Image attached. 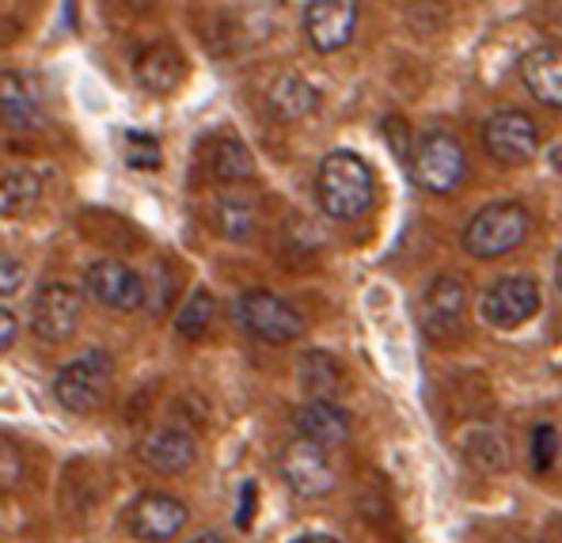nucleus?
<instances>
[{"label": "nucleus", "mask_w": 562, "mask_h": 543, "mask_svg": "<svg viewBox=\"0 0 562 543\" xmlns=\"http://www.w3.org/2000/svg\"><path fill=\"white\" fill-rule=\"evenodd\" d=\"M296 381H301V388L308 392V399H330V403H335V395L342 392V384H346V373H342V365L330 358V353L308 350L301 358V369H296Z\"/></svg>", "instance_id": "6ab92c4d"}, {"label": "nucleus", "mask_w": 562, "mask_h": 543, "mask_svg": "<svg viewBox=\"0 0 562 543\" xmlns=\"http://www.w3.org/2000/svg\"><path fill=\"white\" fill-rule=\"evenodd\" d=\"M15 327H20V324H15L12 308H4V312H0V350H4V353L15 346Z\"/></svg>", "instance_id": "c756f323"}, {"label": "nucleus", "mask_w": 562, "mask_h": 543, "mask_svg": "<svg viewBox=\"0 0 562 543\" xmlns=\"http://www.w3.org/2000/svg\"><path fill=\"white\" fill-rule=\"evenodd\" d=\"M205 171H210L213 183L236 186L251 179V152L236 142V137H217L205 148Z\"/></svg>", "instance_id": "aec40b11"}, {"label": "nucleus", "mask_w": 562, "mask_h": 543, "mask_svg": "<svg viewBox=\"0 0 562 543\" xmlns=\"http://www.w3.org/2000/svg\"><path fill=\"white\" fill-rule=\"evenodd\" d=\"M213 296L210 290H194L183 301V308H179V316H176V331L183 335V339H202L205 335V327L213 324Z\"/></svg>", "instance_id": "393cba45"}, {"label": "nucleus", "mask_w": 562, "mask_h": 543, "mask_svg": "<svg viewBox=\"0 0 562 543\" xmlns=\"http://www.w3.org/2000/svg\"><path fill=\"white\" fill-rule=\"evenodd\" d=\"M20 472H23L20 452H15L12 441H4V444H0V483H4V490L20 483Z\"/></svg>", "instance_id": "cd10ccee"}, {"label": "nucleus", "mask_w": 562, "mask_h": 543, "mask_svg": "<svg viewBox=\"0 0 562 543\" xmlns=\"http://www.w3.org/2000/svg\"><path fill=\"white\" fill-rule=\"evenodd\" d=\"M509 543H543V540H509Z\"/></svg>", "instance_id": "f704fd0d"}, {"label": "nucleus", "mask_w": 562, "mask_h": 543, "mask_svg": "<svg viewBox=\"0 0 562 543\" xmlns=\"http://www.w3.org/2000/svg\"><path fill=\"white\" fill-rule=\"evenodd\" d=\"M358 31V0H308L304 8V35L319 54H335Z\"/></svg>", "instance_id": "4468645a"}, {"label": "nucleus", "mask_w": 562, "mask_h": 543, "mask_svg": "<svg viewBox=\"0 0 562 543\" xmlns=\"http://www.w3.org/2000/svg\"><path fill=\"white\" fill-rule=\"evenodd\" d=\"M532 217L520 202H491L468 220L464 251L471 259H502L525 244Z\"/></svg>", "instance_id": "20e7f679"}, {"label": "nucleus", "mask_w": 562, "mask_h": 543, "mask_svg": "<svg viewBox=\"0 0 562 543\" xmlns=\"http://www.w3.org/2000/svg\"><path fill=\"white\" fill-rule=\"evenodd\" d=\"M0 106H4L8 129L38 126V103H35V95H31V88L23 84V77H15V72L0 77Z\"/></svg>", "instance_id": "412c9836"}, {"label": "nucleus", "mask_w": 562, "mask_h": 543, "mask_svg": "<svg viewBox=\"0 0 562 543\" xmlns=\"http://www.w3.org/2000/svg\"><path fill=\"white\" fill-rule=\"evenodd\" d=\"M80 293L65 282L38 285L35 301H31V331L43 342H69L80 327Z\"/></svg>", "instance_id": "6e6552de"}, {"label": "nucleus", "mask_w": 562, "mask_h": 543, "mask_svg": "<svg viewBox=\"0 0 562 543\" xmlns=\"http://www.w3.org/2000/svg\"><path fill=\"white\" fill-rule=\"evenodd\" d=\"M130 163L134 168H156L160 163V145L148 134H130Z\"/></svg>", "instance_id": "bb28decb"}, {"label": "nucleus", "mask_w": 562, "mask_h": 543, "mask_svg": "<svg viewBox=\"0 0 562 543\" xmlns=\"http://www.w3.org/2000/svg\"><path fill=\"white\" fill-rule=\"evenodd\" d=\"M114 384V361L106 350H88L77 361L57 369L54 376V399L69 415H92L106 403Z\"/></svg>", "instance_id": "7ed1b4c3"}, {"label": "nucleus", "mask_w": 562, "mask_h": 543, "mask_svg": "<svg viewBox=\"0 0 562 543\" xmlns=\"http://www.w3.org/2000/svg\"><path fill=\"white\" fill-rule=\"evenodd\" d=\"M278 472L296 498H324L338 483V472L330 464V449H319V444L304 438H293L281 449Z\"/></svg>", "instance_id": "0eeeda50"}, {"label": "nucleus", "mask_w": 562, "mask_h": 543, "mask_svg": "<svg viewBox=\"0 0 562 543\" xmlns=\"http://www.w3.org/2000/svg\"><path fill=\"white\" fill-rule=\"evenodd\" d=\"M559 456V433L551 422H540L532 430V438H528V464H532L536 475H548L551 464H555Z\"/></svg>", "instance_id": "a878e982"}, {"label": "nucleus", "mask_w": 562, "mask_h": 543, "mask_svg": "<svg viewBox=\"0 0 562 543\" xmlns=\"http://www.w3.org/2000/svg\"><path fill=\"white\" fill-rule=\"evenodd\" d=\"M520 80H525L528 95L543 106H555L562 111V46L543 43L532 46L520 57Z\"/></svg>", "instance_id": "dca6fc26"}, {"label": "nucleus", "mask_w": 562, "mask_h": 543, "mask_svg": "<svg viewBox=\"0 0 562 543\" xmlns=\"http://www.w3.org/2000/svg\"><path fill=\"white\" fill-rule=\"evenodd\" d=\"M134 69H137L140 88H145V92H156V95L176 92V88L183 84V77H187L183 54H179L176 46H168V43L148 46L145 54L137 57Z\"/></svg>", "instance_id": "f3484780"}, {"label": "nucleus", "mask_w": 562, "mask_h": 543, "mask_svg": "<svg viewBox=\"0 0 562 543\" xmlns=\"http://www.w3.org/2000/svg\"><path fill=\"white\" fill-rule=\"evenodd\" d=\"M187 521H190V509L176 498V494H160V490L137 494L134 506H130V513H126L130 532L145 543L176 540L179 532L187 529Z\"/></svg>", "instance_id": "9b49d317"}, {"label": "nucleus", "mask_w": 562, "mask_h": 543, "mask_svg": "<svg viewBox=\"0 0 562 543\" xmlns=\"http://www.w3.org/2000/svg\"><path fill=\"white\" fill-rule=\"evenodd\" d=\"M293 543H342V540H335V536H324V532H308V536H296Z\"/></svg>", "instance_id": "2f4dec72"}, {"label": "nucleus", "mask_w": 562, "mask_h": 543, "mask_svg": "<svg viewBox=\"0 0 562 543\" xmlns=\"http://www.w3.org/2000/svg\"><path fill=\"white\" fill-rule=\"evenodd\" d=\"M555 285H559V293H562V251H559V262H555Z\"/></svg>", "instance_id": "72a5a7b5"}, {"label": "nucleus", "mask_w": 562, "mask_h": 543, "mask_svg": "<svg viewBox=\"0 0 562 543\" xmlns=\"http://www.w3.org/2000/svg\"><path fill=\"white\" fill-rule=\"evenodd\" d=\"M190 543H225V536H217V532H202V536L190 540Z\"/></svg>", "instance_id": "473e14b6"}, {"label": "nucleus", "mask_w": 562, "mask_h": 543, "mask_svg": "<svg viewBox=\"0 0 562 543\" xmlns=\"http://www.w3.org/2000/svg\"><path fill=\"white\" fill-rule=\"evenodd\" d=\"M255 220H259V210H255V202L247 194L239 191H221L217 197H213V225H217V233L225 236V240H251L255 233Z\"/></svg>", "instance_id": "a211bd4d"}, {"label": "nucleus", "mask_w": 562, "mask_h": 543, "mask_svg": "<svg viewBox=\"0 0 562 543\" xmlns=\"http://www.w3.org/2000/svg\"><path fill=\"white\" fill-rule=\"evenodd\" d=\"M38 191H43V183H38L35 171L8 168L4 179H0V213H4V217H12V213H23L27 205L38 202Z\"/></svg>", "instance_id": "5701e85b"}, {"label": "nucleus", "mask_w": 562, "mask_h": 543, "mask_svg": "<svg viewBox=\"0 0 562 543\" xmlns=\"http://www.w3.org/2000/svg\"><path fill=\"white\" fill-rule=\"evenodd\" d=\"M85 290L95 304H103V308H111V312H137L148 296L137 270H130L126 262H119V259L92 262L85 274Z\"/></svg>", "instance_id": "f8f14e48"}, {"label": "nucleus", "mask_w": 562, "mask_h": 543, "mask_svg": "<svg viewBox=\"0 0 562 543\" xmlns=\"http://www.w3.org/2000/svg\"><path fill=\"white\" fill-rule=\"evenodd\" d=\"M20 285H23V267H20V259L4 254V259H0V293L12 296L15 290H20Z\"/></svg>", "instance_id": "c85d7f7f"}, {"label": "nucleus", "mask_w": 562, "mask_h": 543, "mask_svg": "<svg viewBox=\"0 0 562 543\" xmlns=\"http://www.w3.org/2000/svg\"><path fill=\"white\" fill-rule=\"evenodd\" d=\"M251 498H255V487L247 483V487H244V509H239V529H247V521H251Z\"/></svg>", "instance_id": "7c9ffc66"}, {"label": "nucleus", "mask_w": 562, "mask_h": 543, "mask_svg": "<svg viewBox=\"0 0 562 543\" xmlns=\"http://www.w3.org/2000/svg\"><path fill=\"white\" fill-rule=\"evenodd\" d=\"M296 438L319 444V449H338L350 438V415L330 399H308L293 410Z\"/></svg>", "instance_id": "2eb2a0df"}, {"label": "nucleus", "mask_w": 562, "mask_h": 543, "mask_svg": "<svg viewBox=\"0 0 562 543\" xmlns=\"http://www.w3.org/2000/svg\"><path fill=\"white\" fill-rule=\"evenodd\" d=\"M536 312H540V285L528 274L498 278L479 296V316H483V324L498 327V331H514V327L528 324Z\"/></svg>", "instance_id": "423d86ee"}, {"label": "nucleus", "mask_w": 562, "mask_h": 543, "mask_svg": "<svg viewBox=\"0 0 562 543\" xmlns=\"http://www.w3.org/2000/svg\"><path fill=\"white\" fill-rule=\"evenodd\" d=\"M233 316L251 339H262L270 346H289L308 331L301 308L270 290H244L233 304Z\"/></svg>", "instance_id": "f03ea898"}, {"label": "nucleus", "mask_w": 562, "mask_h": 543, "mask_svg": "<svg viewBox=\"0 0 562 543\" xmlns=\"http://www.w3.org/2000/svg\"><path fill=\"white\" fill-rule=\"evenodd\" d=\"M468 168L464 145L449 129H426L411 148V179L426 194H449L460 186Z\"/></svg>", "instance_id": "39448f33"}, {"label": "nucleus", "mask_w": 562, "mask_h": 543, "mask_svg": "<svg viewBox=\"0 0 562 543\" xmlns=\"http://www.w3.org/2000/svg\"><path fill=\"white\" fill-rule=\"evenodd\" d=\"M483 145L498 163L520 168V163H532L536 152H540V129L532 126L528 114L498 111L483 122Z\"/></svg>", "instance_id": "1a4fd4ad"}, {"label": "nucleus", "mask_w": 562, "mask_h": 543, "mask_svg": "<svg viewBox=\"0 0 562 543\" xmlns=\"http://www.w3.org/2000/svg\"><path fill=\"white\" fill-rule=\"evenodd\" d=\"M468 460L479 472H502L509 467V449L498 430H475L468 438Z\"/></svg>", "instance_id": "b1692460"}, {"label": "nucleus", "mask_w": 562, "mask_h": 543, "mask_svg": "<svg viewBox=\"0 0 562 543\" xmlns=\"http://www.w3.org/2000/svg\"><path fill=\"white\" fill-rule=\"evenodd\" d=\"M316 202L330 220H358L373 205V171L358 152L335 148L319 160Z\"/></svg>", "instance_id": "f257e3e1"}, {"label": "nucleus", "mask_w": 562, "mask_h": 543, "mask_svg": "<svg viewBox=\"0 0 562 543\" xmlns=\"http://www.w3.org/2000/svg\"><path fill=\"white\" fill-rule=\"evenodd\" d=\"M319 103V95L312 92L308 80H301L296 72L281 77L274 88H270V111L278 114L281 122H293V118H304L312 106Z\"/></svg>", "instance_id": "4be33fe9"}, {"label": "nucleus", "mask_w": 562, "mask_h": 543, "mask_svg": "<svg viewBox=\"0 0 562 543\" xmlns=\"http://www.w3.org/2000/svg\"><path fill=\"white\" fill-rule=\"evenodd\" d=\"M464 308H468V290L460 278H434V282L422 290V301H418V327L426 339L434 342H445L457 335L460 319H464Z\"/></svg>", "instance_id": "9d476101"}, {"label": "nucleus", "mask_w": 562, "mask_h": 543, "mask_svg": "<svg viewBox=\"0 0 562 543\" xmlns=\"http://www.w3.org/2000/svg\"><path fill=\"white\" fill-rule=\"evenodd\" d=\"M137 456H140V464L153 467L156 475H183L198 460V438L187 426L164 422L140 438Z\"/></svg>", "instance_id": "ddd939ff"}]
</instances>
